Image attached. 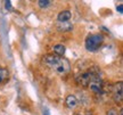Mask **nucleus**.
I'll use <instances>...</instances> for the list:
<instances>
[{
    "mask_svg": "<svg viewBox=\"0 0 123 115\" xmlns=\"http://www.w3.org/2000/svg\"><path fill=\"white\" fill-rule=\"evenodd\" d=\"M65 105L67 108H70V109H73L75 107L78 106V99L75 96L73 95H70V96H67L66 97V100H65Z\"/></svg>",
    "mask_w": 123,
    "mask_h": 115,
    "instance_id": "nucleus-6",
    "label": "nucleus"
},
{
    "mask_svg": "<svg viewBox=\"0 0 123 115\" xmlns=\"http://www.w3.org/2000/svg\"><path fill=\"white\" fill-rule=\"evenodd\" d=\"M96 75H99L98 70L95 71L93 68H91V70H88V71L81 73V74L76 78V81H78V83L81 84L82 87H88L89 82L92 80V78H95Z\"/></svg>",
    "mask_w": 123,
    "mask_h": 115,
    "instance_id": "nucleus-3",
    "label": "nucleus"
},
{
    "mask_svg": "<svg viewBox=\"0 0 123 115\" xmlns=\"http://www.w3.org/2000/svg\"><path fill=\"white\" fill-rule=\"evenodd\" d=\"M71 17H72V14H71L70 10H63V12L58 14L57 19L59 23H63V22H68Z\"/></svg>",
    "mask_w": 123,
    "mask_h": 115,
    "instance_id": "nucleus-7",
    "label": "nucleus"
},
{
    "mask_svg": "<svg viewBox=\"0 0 123 115\" xmlns=\"http://www.w3.org/2000/svg\"><path fill=\"white\" fill-rule=\"evenodd\" d=\"M42 62L48 67H50L53 71H55L58 74H62V75L68 73L71 70L68 61L61 56H57V55H47L42 58Z\"/></svg>",
    "mask_w": 123,
    "mask_h": 115,
    "instance_id": "nucleus-1",
    "label": "nucleus"
},
{
    "mask_svg": "<svg viewBox=\"0 0 123 115\" xmlns=\"http://www.w3.org/2000/svg\"><path fill=\"white\" fill-rule=\"evenodd\" d=\"M9 78V73L8 71L6 70V68H2V67H0V84L6 82Z\"/></svg>",
    "mask_w": 123,
    "mask_h": 115,
    "instance_id": "nucleus-10",
    "label": "nucleus"
},
{
    "mask_svg": "<svg viewBox=\"0 0 123 115\" xmlns=\"http://www.w3.org/2000/svg\"><path fill=\"white\" fill-rule=\"evenodd\" d=\"M104 41V38L101 34H91L86 40V48L88 51H97L100 48L101 43Z\"/></svg>",
    "mask_w": 123,
    "mask_h": 115,
    "instance_id": "nucleus-2",
    "label": "nucleus"
},
{
    "mask_svg": "<svg viewBox=\"0 0 123 115\" xmlns=\"http://www.w3.org/2000/svg\"><path fill=\"white\" fill-rule=\"evenodd\" d=\"M112 92H113V99H114L116 103L122 102L123 98V83L120 81L117 83H115L113 85V89H112Z\"/></svg>",
    "mask_w": 123,
    "mask_h": 115,
    "instance_id": "nucleus-5",
    "label": "nucleus"
},
{
    "mask_svg": "<svg viewBox=\"0 0 123 115\" xmlns=\"http://www.w3.org/2000/svg\"><path fill=\"white\" fill-rule=\"evenodd\" d=\"M38 5H39V7H41V8H48L49 6L51 5V1H49V0H40L39 2H38Z\"/></svg>",
    "mask_w": 123,
    "mask_h": 115,
    "instance_id": "nucleus-11",
    "label": "nucleus"
},
{
    "mask_svg": "<svg viewBox=\"0 0 123 115\" xmlns=\"http://www.w3.org/2000/svg\"><path fill=\"white\" fill-rule=\"evenodd\" d=\"M107 115H119V114H117V112L115 111V109H110L108 113H107Z\"/></svg>",
    "mask_w": 123,
    "mask_h": 115,
    "instance_id": "nucleus-13",
    "label": "nucleus"
},
{
    "mask_svg": "<svg viewBox=\"0 0 123 115\" xmlns=\"http://www.w3.org/2000/svg\"><path fill=\"white\" fill-rule=\"evenodd\" d=\"M88 88L95 93H100L103 91V80L99 75H96L92 78V80L89 82Z\"/></svg>",
    "mask_w": 123,
    "mask_h": 115,
    "instance_id": "nucleus-4",
    "label": "nucleus"
},
{
    "mask_svg": "<svg viewBox=\"0 0 123 115\" xmlns=\"http://www.w3.org/2000/svg\"><path fill=\"white\" fill-rule=\"evenodd\" d=\"M46 115H49V112H48V111L46 112Z\"/></svg>",
    "mask_w": 123,
    "mask_h": 115,
    "instance_id": "nucleus-15",
    "label": "nucleus"
},
{
    "mask_svg": "<svg viewBox=\"0 0 123 115\" xmlns=\"http://www.w3.org/2000/svg\"><path fill=\"white\" fill-rule=\"evenodd\" d=\"M116 10H117V12H119V13H121V14H122V13H123V9H122V5H120V6H117V7H116Z\"/></svg>",
    "mask_w": 123,
    "mask_h": 115,
    "instance_id": "nucleus-14",
    "label": "nucleus"
},
{
    "mask_svg": "<svg viewBox=\"0 0 123 115\" xmlns=\"http://www.w3.org/2000/svg\"><path fill=\"white\" fill-rule=\"evenodd\" d=\"M57 27L59 31H63V32H66V31H70L73 29V25L68 22H63V23H58L57 24Z\"/></svg>",
    "mask_w": 123,
    "mask_h": 115,
    "instance_id": "nucleus-8",
    "label": "nucleus"
},
{
    "mask_svg": "<svg viewBox=\"0 0 123 115\" xmlns=\"http://www.w3.org/2000/svg\"><path fill=\"white\" fill-rule=\"evenodd\" d=\"M5 5H6V9H7V10H12V9H13V7H12V2H10V1H6Z\"/></svg>",
    "mask_w": 123,
    "mask_h": 115,
    "instance_id": "nucleus-12",
    "label": "nucleus"
},
{
    "mask_svg": "<svg viewBox=\"0 0 123 115\" xmlns=\"http://www.w3.org/2000/svg\"><path fill=\"white\" fill-rule=\"evenodd\" d=\"M53 50L56 53V55H57V56H61V57H62V56L65 54L66 48L63 46V44H56V46H54Z\"/></svg>",
    "mask_w": 123,
    "mask_h": 115,
    "instance_id": "nucleus-9",
    "label": "nucleus"
}]
</instances>
